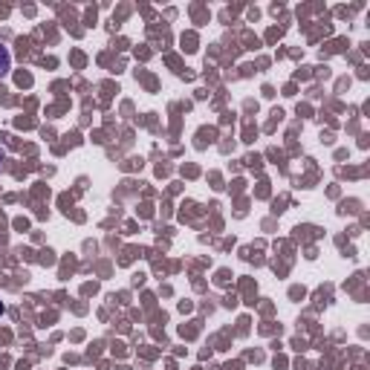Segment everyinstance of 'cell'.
<instances>
[{"instance_id":"obj_2","label":"cell","mask_w":370,"mask_h":370,"mask_svg":"<svg viewBox=\"0 0 370 370\" xmlns=\"http://www.w3.org/2000/svg\"><path fill=\"white\" fill-rule=\"evenodd\" d=\"M0 163H3V154H0Z\"/></svg>"},{"instance_id":"obj_1","label":"cell","mask_w":370,"mask_h":370,"mask_svg":"<svg viewBox=\"0 0 370 370\" xmlns=\"http://www.w3.org/2000/svg\"><path fill=\"white\" fill-rule=\"evenodd\" d=\"M9 67H12V55H9V50L3 44H0V78L3 75H9Z\"/></svg>"}]
</instances>
